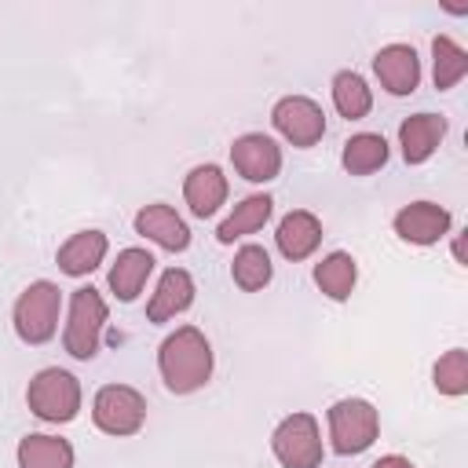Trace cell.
<instances>
[{"mask_svg": "<svg viewBox=\"0 0 468 468\" xmlns=\"http://www.w3.org/2000/svg\"><path fill=\"white\" fill-rule=\"evenodd\" d=\"M333 106H336L340 117L362 121L373 110V91H369V84L355 69H340L333 77Z\"/></svg>", "mask_w": 468, "mask_h": 468, "instance_id": "22", "label": "cell"}, {"mask_svg": "<svg viewBox=\"0 0 468 468\" xmlns=\"http://www.w3.org/2000/svg\"><path fill=\"white\" fill-rule=\"evenodd\" d=\"M106 314L110 311H106V300L99 296V289H91V285L73 289V296H69V322H66V333H62V344H66V351L73 358H80V362L95 358Z\"/></svg>", "mask_w": 468, "mask_h": 468, "instance_id": "4", "label": "cell"}, {"mask_svg": "<svg viewBox=\"0 0 468 468\" xmlns=\"http://www.w3.org/2000/svg\"><path fill=\"white\" fill-rule=\"evenodd\" d=\"M271 450L285 468H318L322 464V435H318V420L311 413H292L285 417L274 435H271Z\"/></svg>", "mask_w": 468, "mask_h": 468, "instance_id": "7", "label": "cell"}, {"mask_svg": "<svg viewBox=\"0 0 468 468\" xmlns=\"http://www.w3.org/2000/svg\"><path fill=\"white\" fill-rule=\"evenodd\" d=\"M274 241H278V252H282L285 260H307V256L322 245V223H318L314 212L292 208V212L282 216Z\"/></svg>", "mask_w": 468, "mask_h": 468, "instance_id": "14", "label": "cell"}, {"mask_svg": "<svg viewBox=\"0 0 468 468\" xmlns=\"http://www.w3.org/2000/svg\"><path fill=\"white\" fill-rule=\"evenodd\" d=\"M271 256H267V249L263 245H241L238 252H234V263H230V278L238 282V289H245V292H256V289H263L267 282H271Z\"/></svg>", "mask_w": 468, "mask_h": 468, "instance_id": "25", "label": "cell"}, {"mask_svg": "<svg viewBox=\"0 0 468 468\" xmlns=\"http://www.w3.org/2000/svg\"><path fill=\"white\" fill-rule=\"evenodd\" d=\"M91 420L106 435H135L146 420V399L128 384H106L95 391Z\"/></svg>", "mask_w": 468, "mask_h": 468, "instance_id": "6", "label": "cell"}, {"mask_svg": "<svg viewBox=\"0 0 468 468\" xmlns=\"http://www.w3.org/2000/svg\"><path fill=\"white\" fill-rule=\"evenodd\" d=\"M230 161H234V168H238L241 179H249V183H271L282 172V146L271 135H263V132H249V135H238L234 139Z\"/></svg>", "mask_w": 468, "mask_h": 468, "instance_id": "9", "label": "cell"}, {"mask_svg": "<svg viewBox=\"0 0 468 468\" xmlns=\"http://www.w3.org/2000/svg\"><path fill=\"white\" fill-rule=\"evenodd\" d=\"M431 377H435V388H439L442 395H450V399L464 395V391H468V351H464V347H450V351L435 362Z\"/></svg>", "mask_w": 468, "mask_h": 468, "instance_id": "26", "label": "cell"}, {"mask_svg": "<svg viewBox=\"0 0 468 468\" xmlns=\"http://www.w3.org/2000/svg\"><path fill=\"white\" fill-rule=\"evenodd\" d=\"M18 468H73V446L58 435H26L18 442Z\"/></svg>", "mask_w": 468, "mask_h": 468, "instance_id": "21", "label": "cell"}, {"mask_svg": "<svg viewBox=\"0 0 468 468\" xmlns=\"http://www.w3.org/2000/svg\"><path fill=\"white\" fill-rule=\"evenodd\" d=\"M227 176H223V168L219 165H197V168H190V176L183 179V197H186V205H190V212L194 216H212L223 201H227Z\"/></svg>", "mask_w": 468, "mask_h": 468, "instance_id": "16", "label": "cell"}, {"mask_svg": "<svg viewBox=\"0 0 468 468\" xmlns=\"http://www.w3.org/2000/svg\"><path fill=\"white\" fill-rule=\"evenodd\" d=\"M450 230V212L435 201H413L395 212V234L410 245H435Z\"/></svg>", "mask_w": 468, "mask_h": 468, "instance_id": "10", "label": "cell"}, {"mask_svg": "<svg viewBox=\"0 0 468 468\" xmlns=\"http://www.w3.org/2000/svg\"><path fill=\"white\" fill-rule=\"evenodd\" d=\"M135 234L150 238L154 245H161L168 252H183L190 245V227L168 205H143L135 212Z\"/></svg>", "mask_w": 468, "mask_h": 468, "instance_id": "13", "label": "cell"}, {"mask_svg": "<svg viewBox=\"0 0 468 468\" xmlns=\"http://www.w3.org/2000/svg\"><path fill=\"white\" fill-rule=\"evenodd\" d=\"M446 135V117L442 113H413L402 121L399 128V146H402V157L406 165H424L439 143Z\"/></svg>", "mask_w": 468, "mask_h": 468, "instance_id": "12", "label": "cell"}, {"mask_svg": "<svg viewBox=\"0 0 468 468\" xmlns=\"http://www.w3.org/2000/svg\"><path fill=\"white\" fill-rule=\"evenodd\" d=\"M340 165L347 176H373L377 168L388 165V143L384 135L377 132H358L344 143V154H340Z\"/></svg>", "mask_w": 468, "mask_h": 468, "instance_id": "20", "label": "cell"}, {"mask_svg": "<svg viewBox=\"0 0 468 468\" xmlns=\"http://www.w3.org/2000/svg\"><path fill=\"white\" fill-rule=\"evenodd\" d=\"M106 256V234L102 230H77L66 245H58V271L69 274V278H84L91 274Z\"/></svg>", "mask_w": 468, "mask_h": 468, "instance_id": "17", "label": "cell"}, {"mask_svg": "<svg viewBox=\"0 0 468 468\" xmlns=\"http://www.w3.org/2000/svg\"><path fill=\"white\" fill-rule=\"evenodd\" d=\"M373 69L391 95H413L420 84V58L410 44H388L373 55Z\"/></svg>", "mask_w": 468, "mask_h": 468, "instance_id": "11", "label": "cell"}, {"mask_svg": "<svg viewBox=\"0 0 468 468\" xmlns=\"http://www.w3.org/2000/svg\"><path fill=\"white\" fill-rule=\"evenodd\" d=\"M355 278H358V267H355V256L351 252H329L314 267V285L329 300H347L351 289H355Z\"/></svg>", "mask_w": 468, "mask_h": 468, "instance_id": "23", "label": "cell"}, {"mask_svg": "<svg viewBox=\"0 0 468 468\" xmlns=\"http://www.w3.org/2000/svg\"><path fill=\"white\" fill-rule=\"evenodd\" d=\"M26 402L29 410L48 420V424H66L80 413V380L58 366H48L40 369L33 380H29V391H26Z\"/></svg>", "mask_w": 468, "mask_h": 468, "instance_id": "2", "label": "cell"}, {"mask_svg": "<svg viewBox=\"0 0 468 468\" xmlns=\"http://www.w3.org/2000/svg\"><path fill=\"white\" fill-rule=\"evenodd\" d=\"M271 212H274V197H271V194H252V197H245L241 205H234V212L219 223L216 238H219L223 245H230L234 238L256 234V230L271 219Z\"/></svg>", "mask_w": 468, "mask_h": 468, "instance_id": "19", "label": "cell"}, {"mask_svg": "<svg viewBox=\"0 0 468 468\" xmlns=\"http://www.w3.org/2000/svg\"><path fill=\"white\" fill-rule=\"evenodd\" d=\"M377 431H380V417H377L373 402L340 399L329 406V439H333V450L340 457H355V453L369 450Z\"/></svg>", "mask_w": 468, "mask_h": 468, "instance_id": "5", "label": "cell"}, {"mask_svg": "<svg viewBox=\"0 0 468 468\" xmlns=\"http://www.w3.org/2000/svg\"><path fill=\"white\" fill-rule=\"evenodd\" d=\"M62 289L55 282H33L15 300V333L22 344H48L58 325Z\"/></svg>", "mask_w": 468, "mask_h": 468, "instance_id": "3", "label": "cell"}, {"mask_svg": "<svg viewBox=\"0 0 468 468\" xmlns=\"http://www.w3.org/2000/svg\"><path fill=\"white\" fill-rule=\"evenodd\" d=\"M373 468H413V461H410V457H402V453H388V457L373 461Z\"/></svg>", "mask_w": 468, "mask_h": 468, "instance_id": "27", "label": "cell"}, {"mask_svg": "<svg viewBox=\"0 0 468 468\" xmlns=\"http://www.w3.org/2000/svg\"><path fill=\"white\" fill-rule=\"evenodd\" d=\"M431 58H435V88L439 91H450L453 84L464 80V73H468V51L453 37L439 33L431 40Z\"/></svg>", "mask_w": 468, "mask_h": 468, "instance_id": "24", "label": "cell"}, {"mask_svg": "<svg viewBox=\"0 0 468 468\" xmlns=\"http://www.w3.org/2000/svg\"><path fill=\"white\" fill-rule=\"evenodd\" d=\"M194 303V278L183 267H168L146 303V318L150 322H168L176 314H183Z\"/></svg>", "mask_w": 468, "mask_h": 468, "instance_id": "15", "label": "cell"}, {"mask_svg": "<svg viewBox=\"0 0 468 468\" xmlns=\"http://www.w3.org/2000/svg\"><path fill=\"white\" fill-rule=\"evenodd\" d=\"M157 369L168 391L190 395L212 377V344L197 325H179L157 347Z\"/></svg>", "mask_w": 468, "mask_h": 468, "instance_id": "1", "label": "cell"}, {"mask_svg": "<svg viewBox=\"0 0 468 468\" xmlns=\"http://www.w3.org/2000/svg\"><path fill=\"white\" fill-rule=\"evenodd\" d=\"M271 121L278 128V135H285L292 146H314L325 135V113L314 99L307 95H285L274 102Z\"/></svg>", "mask_w": 468, "mask_h": 468, "instance_id": "8", "label": "cell"}, {"mask_svg": "<svg viewBox=\"0 0 468 468\" xmlns=\"http://www.w3.org/2000/svg\"><path fill=\"white\" fill-rule=\"evenodd\" d=\"M154 263H157V260H154L146 249H121V252H117V263L110 267V289H113V296H117L121 303H132V300L143 292V285H146Z\"/></svg>", "mask_w": 468, "mask_h": 468, "instance_id": "18", "label": "cell"}]
</instances>
